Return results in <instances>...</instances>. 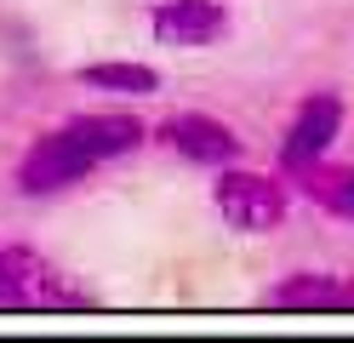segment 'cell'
Masks as SVG:
<instances>
[{
	"label": "cell",
	"mask_w": 354,
	"mask_h": 343,
	"mask_svg": "<svg viewBox=\"0 0 354 343\" xmlns=\"http://www.w3.org/2000/svg\"><path fill=\"white\" fill-rule=\"evenodd\" d=\"M0 309H92V297L75 292L35 246H0Z\"/></svg>",
	"instance_id": "1"
},
{
	"label": "cell",
	"mask_w": 354,
	"mask_h": 343,
	"mask_svg": "<svg viewBox=\"0 0 354 343\" xmlns=\"http://www.w3.org/2000/svg\"><path fill=\"white\" fill-rule=\"evenodd\" d=\"M337 132H343V98H331V91H315V98H303L292 132H286L280 160H286L292 172H308V166H315V160L331 149V137H337Z\"/></svg>",
	"instance_id": "6"
},
{
	"label": "cell",
	"mask_w": 354,
	"mask_h": 343,
	"mask_svg": "<svg viewBox=\"0 0 354 343\" xmlns=\"http://www.w3.org/2000/svg\"><path fill=\"white\" fill-rule=\"evenodd\" d=\"M217 212L240 235H269L286 218V189L263 172H223L217 177Z\"/></svg>",
	"instance_id": "3"
},
{
	"label": "cell",
	"mask_w": 354,
	"mask_h": 343,
	"mask_svg": "<svg viewBox=\"0 0 354 343\" xmlns=\"http://www.w3.org/2000/svg\"><path fill=\"white\" fill-rule=\"evenodd\" d=\"M69 137L103 166V160L131 155L149 132H143V121H131V114H75V121H69Z\"/></svg>",
	"instance_id": "7"
},
{
	"label": "cell",
	"mask_w": 354,
	"mask_h": 343,
	"mask_svg": "<svg viewBox=\"0 0 354 343\" xmlns=\"http://www.w3.org/2000/svg\"><path fill=\"white\" fill-rule=\"evenodd\" d=\"M315 172V166H308ZM308 195H315L320 206H331V212L354 218V172H315L308 177Z\"/></svg>",
	"instance_id": "10"
},
{
	"label": "cell",
	"mask_w": 354,
	"mask_h": 343,
	"mask_svg": "<svg viewBox=\"0 0 354 343\" xmlns=\"http://www.w3.org/2000/svg\"><path fill=\"white\" fill-rule=\"evenodd\" d=\"M80 86L120 91V98H149V91H160V75H154L149 63H86L80 69Z\"/></svg>",
	"instance_id": "9"
},
{
	"label": "cell",
	"mask_w": 354,
	"mask_h": 343,
	"mask_svg": "<svg viewBox=\"0 0 354 343\" xmlns=\"http://www.w3.org/2000/svg\"><path fill=\"white\" fill-rule=\"evenodd\" d=\"M274 309H348L354 292L337 281V274H320V269H297L269 292Z\"/></svg>",
	"instance_id": "8"
},
{
	"label": "cell",
	"mask_w": 354,
	"mask_h": 343,
	"mask_svg": "<svg viewBox=\"0 0 354 343\" xmlns=\"http://www.w3.org/2000/svg\"><path fill=\"white\" fill-rule=\"evenodd\" d=\"M92 166H97V160L69 137V126H57V132H40L29 143V155L17 160V189H24L29 200H46V195L75 189Z\"/></svg>",
	"instance_id": "2"
},
{
	"label": "cell",
	"mask_w": 354,
	"mask_h": 343,
	"mask_svg": "<svg viewBox=\"0 0 354 343\" xmlns=\"http://www.w3.org/2000/svg\"><path fill=\"white\" fill-rule=\"evenodd\" d=\"M160 143L171 155L194 160V166H229V160H240V137L217 114H171L160 126Z\"/></svg>",
	"instance_id": "5"
},
{
	"label": "cell",
	"mask_w": 354,
	"mask_h": 343,
	"mask_svg": "<svg viewBox=\"0 0 354 343\" xmlns=\"http://www.w3.org/2000/svg\"><path fill=\"white\" fill-rule=\"evenodd\" d=\"M149 29L160 46L194 52V46H217L229 35V12H223V0H154Z\"/></svg>",
	"instance_id": "4"
}]
</instances>
